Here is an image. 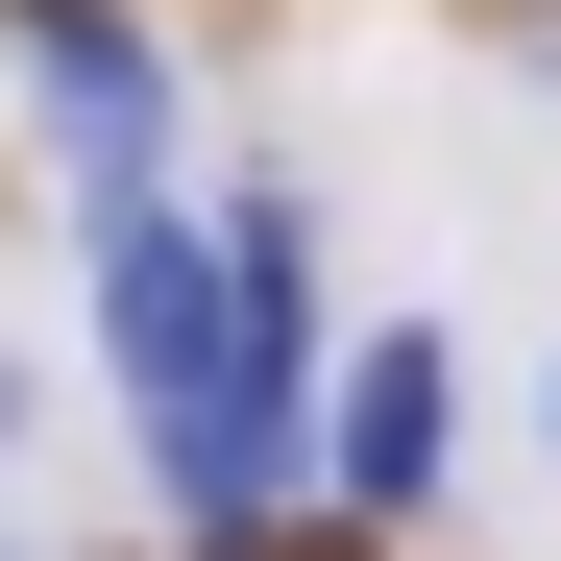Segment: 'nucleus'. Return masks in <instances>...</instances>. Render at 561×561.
I'll return each instance as SVG.
<instances>
[{"label":"nucleus","mask_w":561,"mask_h":561,"mask_svg":"<svg viewBox=\"0 0 561 561\" xmlns=\"http://www.w3.org/2000/svg\"><path fill=\"white\" fill-rule=\"evenodd\" d=\"M439 489H463V342L439 318H366L342 366H318V537H439Z\"/></svg>","instance_id":"obj_1"},{"label":"nucleus","mask_w":561,"mask_h":561,"mask_svg":"<svg viewBox=\"0 0 561 561\" xmlns=\"http://www.w3.org/2000/svg\"><path fill=\"white\" fill-rule=\"evenodd\" d=\"M0 49H25V99H49V171H73V220L171 196V49L123 25V0H0Z\"/></svg>","instance_id":"obj_2"},{"label":"nucleus","mask_w":561,"mask_h":561,"mask_svg":"<svg viewBox=\"0 0 561 561\" xmlns=\"http://www.w3.org/2000/svg\"><path fill=\"white\" fill-rule=\"evenodd\" d=\"M537 439H561V391H537Z\"/></svg>","instance_id":"obj_3"}]
</instances>
